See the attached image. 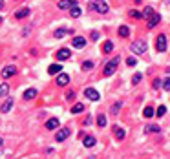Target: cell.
<instances>
[{
  "instance_id": "obj_1",
  "label": "cell",
  "mask_w": 170,
  "mask_h": 159,
  "mask_svg": "<svg viewBox=\"0 0 170 159\" xmlns=\"http://www.w3.org/2000/svg\"><path fill=\"white\" fill-rule=\"evenodd\" d=\"M90 9L92 11H97V13H101V15H104V13H108V4L104 2V0H90Z\"/></svg>"
},
{
  "instance_id": "obj_2",
  "label": "cell",
  "mask_w": 170,
  "mask_h": 159,
  "mask_svg": "<svg viewBox=\"0 0 170 159\" xmlns=\"http://www.w3.org/2000/svg\"><path fill=\"white\" fill-rule=\"evenodd\" d=\"M119 59H121V57H114V59L104 66V71H103V73H104L106 77H110V75L115 73V70H117V66H119Z\"/></svg>"
},
{
  "instance_id": "obj_3",
  "label": "cell",
  "mask_w": 170,
  "mask_h": 159,
  "mask_svg": "<svg viewBox=\"0 0 170 159\" xmlns=\"http://www.w3.org/2000/svg\"><path fill=\"white\" fill-rule=\"evenodd\" d=\"M130 49H132L134 53H139V55H143V53L146 51V44H145L143 40H137V42H134V44L130 46Z\"/></svg>"
},
{
  "instance_id": "obj_4",
  "label": "cell",
  "mask_w": 170,
  "mask_h": 159,
  "mask_svg": "<svg viewBox=\"0 0 170 159\" xmlns=\"http://www.w3.org/2000/svg\"><path fill=\"white\" fill-rule=\"evenodd\" d=\"M16 75V66H5L4 70H2V77L4 79H11V77H15Z\"/></svg>"
},
{
  "instance_id": "obj_5",
  "label": "cell",
  "mask_w": 170,
  "mask_h": 159,
  "mask_svg": "<svg viewBox=\"0 0 170 159\" xmlns=\"http://www.w3.org/2000/svg\"><path fill=\"white\" fill-rule=\"evenodd\" d=\"M84 95H86L90 101H93V103H97V101L101 99L99 92H97V90H93V88H86V90H84Z\"/></svg>"
},
{
  "instance_id": "obj_6",
  "label": "cell",
  "mask_w": 170,
  "mask_h": 159,
  "mask_svg": "<svg viewBox=\"0 0 170 159\" xmlns=\"http://www.w3.org/2000/svg\"><path fill=\"white\" fill-rule=\"evenodd\" d=\"M57 59H59L60 62H64V60L71 59V51H70L68 48H62V49H59V51H57Z\"/></svg>"
},
{
  "instance_id": "obj_7",
  "label": "cell",
  "mask_w": 170,
  "mask_h": 159,
  "mask_svg": "<svg viewBox=\"0 0 170 159\" xmlns=\"http://www.w3.org/2000/svg\"><path fill=\"white\" fill-rule=\"evenodd\" d=\"M156 48H157V51H167V37L161 33L159 37H157V42H156Z\"/></svg>"
},
{
  "instance_id": "obj_8",
  "label": "cell",
  "mask_w": 170,
  "mask_h": 159,
  "mask_svg": "<svg viewBox=\"0 0 170 159\" xmlns=\"http://www.w3.org/2000/svg\"><path fill=\"white\" fill-rule=\"evenodd\" d=\"M71 46H73V48H77V49H82V48L86 46V38H84V37H73Z\"/></svg>"
},
{
  "instance_id": "obj_9",
  "label": "cell",
  "mask_w": 170,
  "mask_h": 159,
  "mask_svg": "<svg viewBox=\"0 0 170 159\" xmlns=\"http://www.w3.org/2000/svg\"><path fill=\"white\" fill-rule=\"evenodd\" d=\"M59 9H71L73 5H77V0H59Z\"/></svg>"
},
{
  "instance_id": "obj_10",
  "label": "cell",
  "mask_w": 170,
  "mask_h": 159,
  "mask_svg": "<svg viewBox=\"0 0 170 159\" xmlns=\"http://www.w3.org/2000/svg\"><path fill=\"white\" fill-rule=\"evenodd\" d=\"M159 22H161V16H159L157 13H154V15L148 18V29H154V27H156Z\"/></svg>"
},
{
  "instance_id": "obj_11",
  "label": "cell",
  "mask_w": 170,
  "mask_h": 159,
  "mask_svg": "<svg viewBox=\"0 0 170 159\" xmlns=\"http://www.w3.org/2000/svg\"><path fill=\"white\" fill-rule=\"evenodd\" d=\"M68 82H70V75L64 73V71H60L59 77H57V84H59V86H66Z\"/></svg>"
},
{
  "instance_id": "obj_12",
  "label": "cell",
  "mask_w": 170,
  "mask_h": 159,
  "mask_svg": "<svg viewBox=\"0 0 170 159\" xmlns=\"http://www.w3.org/2000/svg\"><path fill=\"white\" fill-rule=\"evenodd\" d=\"M37 93H38V92H37V88H27V90L24 92V95H22V97H24V101H31V99H35V97H37Z\"/></svg>"
},
{
  "instance_id": "obj_13",
  "label": "cell",
  "mask_w": 170,
  "mask_h": 159,
  "mask_svg": "<svg viewBox=\"0 0 170 159\" xmlns=\"http://www.w3.org/2000/svg\"><path fill=\"white\" fill-rule=\"evenodd\" d=\"M70 33H73V29H66V27H59L55 33H53V37L55 38H62V37H66V35H70Z\"/></svg>"
},
{
  "instance_id": "obj_14",
  "label": "cell",
  "mask_w": 170,
  "mask_h": 159,
  "mask_svg": "<svg viewBox=\"0 0 170 159\" xmlns=\"http://www.w3.org/2000/svg\"><path fill=\"white\" fill-rule=\"evenodd\" d=\"M68 137H70V130H68V128L59 130V132H57V136H55V139H57L59 143H60V141H64V139H68Z\"/></svg>"
},
{
  "instance_id": "obj_15",
  "label": "cell",
  "mask_w": 170,
  "mask_h": 159,
  "mask_svg": "<svg viewBox=\"0 0 170 159\" xmlns=\"http://www.w3.org/2000/svg\"><path fill=\"white\" fill-rule=\"evenodd\" d=\"M82 145H84L86 148H92V146H95V137H93V136H84V139H82Z\"/></svg>"
},
{
  "instance_id": "obj_16",
  "label": "cell",
  "mask_w": 170,
  "mask_h": 159,
  "mask_svg": "<svg viewBox=\"0 0 170 159\" xmlns=\"http://www.w3.org/2000/svg\"><path fill=\"white\" fill-rule=\"evenodd\" d=\"M62 71V66L60 64H51L49 68H48V73L49 75H57V73H60Z\"/></svg>"
},
{
  "instance_id": "obj_17",
  "label": "cell",
  "mask_w": 170,
  "mask_h": 159,
  "mask_svg": "<svg viewBox=\"0 0 170 159\" xmlns=\"http://www.w3.org/2000/svg\"><path fill=\"white\" fill-rule=\"evenodd\" d=\"M11 108H13V99H7V101L0 106V112H2V114H7Z\"/></svg>"
},
{
  "instance_id": "obj_18",
  "label": "cell",
  "mask_w": 170,
  "mask_h": 159,
  "mask_svg": "<svg viewBox=\"0 0 170 159\" xmlns=\"http://www.w3.org/2000/svg\"><path fill=\"white\" fill-rule=\"evenodd\" d=\"M46 128L48 130H57L59 128V119H49V121H46Z\"/></svg>"
},
{
  "instance_id": "obj_19",
  "label": "cell",
  "mask_w": 170,
  "mask_h": 159,
  "mask_svg": "<svg viewBox=\"0 0 170 159\" xmlns=\"http://www.w3.org/2000/svg\"><path fill=\"white\" fill-rule=\"evenodd\" d=\"M114 134H115V137L121 141V139H125V136H126V132L121 128V126H114Z\"/></svg>"
},
{
  "instance_id": "obj_20",
  "label": "cell",
  "mask_w": 170,
  "mask_h": 159,
  "mask_svg": "<svg viewBox=\"0 0 170 159\" xmlns=\"http://www.w3.org/2000/svg\"><path fill=\"white\" fill-rule=\"evenodd\" d=\"M27 15H29V7H22V9H18V11L15 13L16 18H26Z\"/></svg>"
},
{
  "instance_id": "obj_21",
  "label": "cell",
  "mask_w": 170,
  "mask_h": 159,
  "mask_svg": "<svg viewBox=\"0 0 170 159\" xmlns=\"http://www.w3.org/2000/svg\"><path fill=\"white\" fill-rule=\"evenodd\" d=\"M70 15H71V16H73V18H79V16H81V15H82V9H81V7H79V5H73V7H71V9H70Z\"/></svg>"
},
{
  "instance_id": "obj_22",
  "label": "cell",
  "mask_w": 170,
  "mask_h": 159,
  "mask_svg": "<svg viewBox=\"0 0 170 159\" xmlns=\"http://www.w3.org/2000/svg\"><path fill=\"white\" fill-rule=\"evenodd\" d=\"M119 37L128 38V37H130V27H128V26H121V27H119Z\"/></svg>"
},
{
  "instance_id": "obj_23",
  "label": "cell",
  "mask_w": 170,
  "mask_h": 159,
  "mask_svg": "<svg viewBox=\"0 0 170 159\" xmlns=\"http://www.w3.org/2000/svg\"><path fill=\"white\" fill-rule=\"evenodd\" d=\"M152 15H154V7L148 5V7H145V11L141 13V18H150Z\"/></svg>"
},
{
  "instance_id": "obj_24",
  "label": "cell",
  "mask_w": 170,
  "mask_h": 159,
  "mask_svg": "<svg viewBox=\"0 0 170 159\" xmlns=\"http://www.w3.org/2000/svg\"><path fill=\"white\" fill-rule=\"evenodd\" d=\"M103 51H104V53H112V51H114V42H112V40H106L104 46H103Z\"/></svg>"
},
{
  "instance_id": "obj_25",
  "label": "cell",
  "mask_w": 170,
  "mask_h": 159,
  "mask_svg": "<svg viewBox=\"0 0 170 159\" xmlns=\"http://www.w3.org/2000/svg\"><path fill=\"white\" fill-rule=\"evenodd\" d=\"M106 123H108V121H106V115H103V114H101V115H97V125H99L101 128H104V126H106Z\"/></svg>"
},
{
  "instance_id": "obj_26",
  "label": "cell",
  "mask_w": 170,
  "mask_h": 159,
  "mask_svg": "<svg viewBox=\"0 0 170 159\" xmlns=\"http://www.w3.org/2000/svg\"><path fill=\"white\" fill-rule=\"evenodd\" d=\"M93 66H95V62H93V60H84V62H82V70H84V71L92 70Z\"/></svg>"
},
{
  "instance_id": "obj_27",
  "label": "cell",
  "mask_w": 170,
  "mask_h": 159,
  "mask_svg": "<svg viewBox=\"0 0 170 159\" xmlns=\"http://www.w3.org/2000/svg\"><path fill=\"white\" fill-rule=\"evenodd\" d=\"M81 112H84V104H73V108H71V114H81Z\"/></svg>"
},
{
  "instance_id": "obj_28",
  "label": "cell",
  "mask_w": 170,
  "mask_h": 159,
  "mask_svg": "<svg viewBox=\"0 0 170 159\" xmlns=\"http://www.w3.org/2000/svg\"><path fill=\"white\" fill-rule=\"evenodd\" d=\"M143 115H145L146 119L154 117V108H152V106H146V108H145V112H143Z\"/></svg>"
},
{
  "instance_id": "obj_29",
  "label": "cell",
  "mask_w": 170,
  "mask_h": 159,
  "mask_svg": "<svg viewBox=\"0 0 170 159\" xmlns=\"http://www.w3.org/2000/svg\"><path fill=\"white\" fill-rule=\"evenodd\" d=\"M9 93V84H0V97H5Z\"/></svg>"
},
{
  "instance_id": "obj_30",
  "label": "cell",
  "mask_w": 170,
  "mask_h": 159,
  "mask_svg": "<svg viewBox=\"0 0 170 159\" xmlns=\"http://www.w3.org/2000/svg\"><path fill=\"white\" fill-rule=\"evenodd\" d=\"M121 106H123V103H121V101H117V103H115V104L112 106V110H110V114H112V115H115V114L119 112V108H121Z\"/></svg>"
},
{
  "instance_id": "obj_31",
  "label": "cell",
  "mask_w": 170,
  "mask_h": 159,
  "mask_svg": "<svg viewBox=\"0 0 170 159\" xmlns=\"http://www.w3.org/2000/svg\"><path fill=\"white\" fill-rule=\"evenodd\" d=\"M141 81H143V75H141V73H136V75L132 77V84H134V86H136V84H139Z\"/></svg>"
},
{
  "instance_id": "obj_32",
  "label": "cell",
  "mask_w": 170,
  "mask_h": 159,
  "mask_svg": "<svg viewBox=\"0 0 170 159\" xmlns=\"http://www.w3.org/2000/svg\"><path fill=\"white\" fill-rule=\"evenodd\" d=\"M165 114H167V106H165V104H161V106L157 108V112H156V115H157V117H163Z\"/></svg>"
},
{
  "instance_id": "obj_33",
  "label": "cell",
  "mask_w": 170,
  "mask_h": 159,
  "mask_svg": "<svg viewBox=\"0 0 170 159\" xmlns=\"http://www.w3.org/2000/svg\"><path fill=\"white\" fill-rule=\"evenodd\" d=\"M130 16H132V18H141V11L132 9V11H130Z\"/></svg>"
},
{
  "instance_id": "obj_34",
  "label": "cell",
  "mask_w": 170,
  "mask_h": 159,
  "mask_svg": "<svg viewBox=\"0 0 170 159\" xmlns=\"http://www.w3.org/2000/svg\"><path fill=\"white\" fill-rule=\"evenodd\" d=\"M159 130H161V128H159L157 125H152V126H146V132H154V134H156V132H159Z\"/></svg>"
},
{
  "instance_id": "obj_35",
  "label": "cell",
  "mask_w": 170,
  "mask_h": 159,
  "mask_svg": "<svg viewBox=\"0 0 170 159\" xmlns=\"http://www.w3.org/2000/svg\"><path fill=\"white\" fill-rule=\"evenodd\" d=\"M99 38H101V33H99V31H93V33H92V40L95 42V40H99Z\"/></svg>"
},
{
  "instance_id": "obj_36",
  "label": "cell",
  "mask_w": 170,
  "mask_h": 159,
  "mask_svg": "<svg viewBox=\"0 0 170 159\" xmlns=\"http://www.w3.org/2000/svg\"><path fill=\"white\" fill-rule=\"evenodd\" d=\"M163 90H167V92L170 90V79H165V81H163Z\"/></svg>"
},
{
  "instance_id": "obj_37",
  "label": "cell",
  "mask_w": 170,
  "mask_h": 159,
  "mask_svg": "<svg viewBox=\"0 0 170 159\" xmlns=\"http://www.w3.org/2000/svg\"><path fill=\"white\" fill-rule=\"evenodd\" d=\"M126 64H128V66H136V64H137V60H136L134 57H130V59L126 60Z\"/></svg>"
},
{
  "instance_id": "obj_38",
  "label": "cell",
  "mask_w": 170,
  "mask_h": 159,
  "mask_svg": "<svg viewBox=\"0 0 170 159\" xmlns=\"http://www.w3.org/2000/svg\"><path fill=\"white\" fill-rule=\"evenodd\" d=\"M73 97H75L73 92H68V93H66V99H68V101H73Z\"/></svg>"
},
{
  "instance_id": "obj_39",
  "label": "cell",
  "mask_w": 170,
  "mask_h": 159,
  "mask_svg": "<svg viewBox=\"0 0 170 159\" xmlns=\"http://www.w3.org/2000/svg\"><path fill=\"white\" fill-rule=\"evenodd\" d=\"M159 84H161V81L159 79H154V88H159Z\"/></svg>"
},
{
  "instance_id": "obj_40",
  "label": "cell",
  "mask_w": 170,
  "mask_h": 159,
  "mask_svg": "<svg viewBox=\"0 0 170 159\" xmlns=\"http://www.w3.org/2000/svg\"><path fill=\"white\" fill-rule=\"evenodd\" d=\"M2 7H4V0H0V9H2Z\"/></svg>"
},
{
  "instance_id": "obj_41",
  "label": "cell",
  "mask_w": 170,
  "mask_h": 159,
  "mask_svg": "<svg viewBox=\"0 0 170 159\" xmlns=\"http://www.w3.org/2000/svg\"><path fill=\"white\" fill-rule=\"evenodd\" d=\"M2 143H4V141H2V137H0V146H2Z\"/></svg>"
},
{
  "instance_id": "obj_42",
  "label": "cell",
  "mask_w": 170,
  "mask_h": 159,
  "mask_svg": "<svg viewBox=\"0 0 170 159\" xmlns=\"http://www.w3.org/2000/svg\"><path fill=\"white\" fill-rule=\"evenodd\" d=\"M0 24H2V18H0Z\"/></svg>"
}]
</instances>
